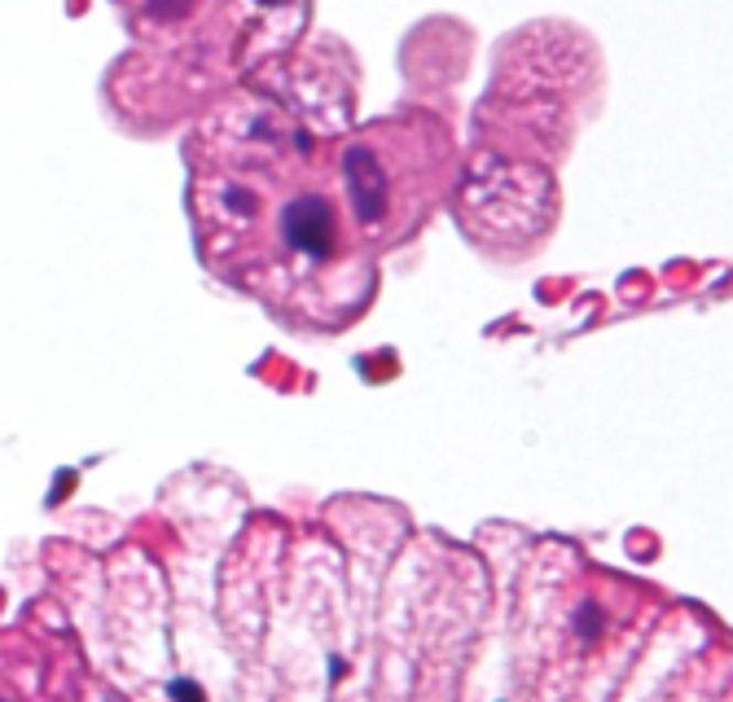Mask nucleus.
<instances>
[{"instance_id": "nucleus-1", "label": "nucleus", "mask_w": 733, "mask_h": 702, "mask_svg": "<svg viewBox=\"0 0 733 702\" xmlns=\"http://www.w3.org/2000/svg\"><path fill=\"white\" fill-rule=\"evenodd\" d=\"M282 242L304 260H330V251H335V198L321 189H295L282 207Z\"/></svg>"}, {"instance_id": "nucleus-2", "label": "nucleus", "mask_w": 733, "mask_h": 702, "mask_svg": "<svg viewBox=\"0 0 733 702\" xmlns=\"http://www.w3.org/2000/svg\"><path fill=\"white\" fill-rule=\"evenodd\" d=\"M343 172H348V189H352V207L361 224H378L391 207V176L382 172L378 154L369 145H352L343 154Z\"/></svg>"}, {"instance_id": "nucleus-3", "label": "nucleus", "mask_w": 733, "mask_h": 702, "mask_svg": "<svg viewBox=\"0 0 733 702\" xmlns=\"http://www.w3.org/2000/svg\"><path fill=\"white\" fill-rule=\"evenodd\" d=\"M602 628H606L602 606H598V602H584V606H580V615H576V633H580L584 641H598V637H602Z\"/></svg>"}, {"instance_id": "nucleus-4", "label": "nucleus", "mask_w": 733, "mask_h": 702, "mask_svg": "<svg viewBox=\"0 0 733 702\" xmlns=\"http://www.w3.org/2000/svg\"><path fill=\"white\" fill-rule=\"evenodd\" d=\"M167 699H172V702H207V699H203V690H198L194 681H185V677L167 685Z\"/></svg>"}, {"instance_id": "nucleus-5", "label": "nucleus", "mask_w": 733, "mask_h": 702, "mask_svg": "<svg viewBox=\"0 0 733 702\" xmlns=\"http://www.w3.org/2000/svg\"><path fill=\"white\" fill-rule=\"evenodd\" d=\"M106 702H123V699H114V694H110V699H106Z\"/></svg>"}]
</instances>
